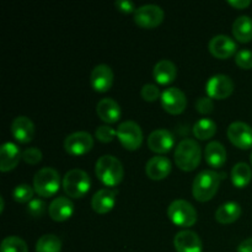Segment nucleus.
I'll return each instance as SVG.
<instances>
[{"label":"nucleus","mask_w":252,"mask_h":252,"mask_svg":"<svg viewBox=\"0 0 252 252\" xmlns=\"http://www.w3.org/2000/svg\"><path fill=\"white\" fill-rule=\"evenodd\" d=\"M175 138L167 129H155L148 137V147L152 152L158 154L169 153L174 148Z\"/></svg>","instance_id":"14"},{"label":"nucleus","mask_w":252,"mask_h":252,"mask_svg":"<svg viewBox=\"0 0 252 252\" xmlns=\"http://www.w3.org/2000/svg\"><path fill=\"white\" fill-rule=\"evenodd\" d=\"M11 134L21 144L32 142L34 137V125L26 116H19L11 122Z\"/></svg>","instance_id":"16"},{"label":"nucleus","mask_w":252,"mask_h":252,"mask_svg":"<svg viewBox=\"0 0 252 252\" xmlns=\"http://www.w3.org/2000/svg\"><path fill=\"white\" fill-rule=\"evenodd\" d=\"M1 252H29L26 243L19 236H7L1 243Z\"/></svg>","instance_id":"30"},{"label":"nucleus","mask_w":252,"mask_h":252,"mask_svg":"<svg viewBox=\"0 0 252 252\" xmlns=\"http://www.w3.org/2000/svg\"><path fill=\"white\" fill-rule=\"evenodd\" d=\"M117 138L125 149L137 150L143 143L142 128L134 121H125L118 126Z\"/></svg>","instance_id":"7"},{"label":"nucleus","mask_w":252,"mask_h":252,"mask_svg":"<svg viewBox=\"0 0 252 252\" xmlns=\"http://www.w3.org/2000/svg\"><path fill=\"white\" fill-rule=\"evenodd\" d=\"M140 95H142L143 100L148 101V102H154L158 98L161 97L159 88L157 85H154V84H145L142 88Z\"/></svg>","instance_id":"35"},{"label":"nucleus","mask_w":252,"mask_h":252,"mask_svg":"<svg viewBox=\"0 0 252 252\" xmlns=\"http://www.w3.org/2000/svg\"><path fill=\"white\" fill-rule=\"evenodd\" d=\"M115 6L123 14H130V12H135V10H137L134 2L130 1V0H118L115 2Z\"/></svg>","instance_id":"38"},{"label":"nucleus","mask_w":252,"mask_h":252,"mask_svg":"<svg viewBox=\"0 0 252 252\" xmlns=\"http://www.w3.org/2000/svg\"><path fill=\"white\" fill-rule=\"evenodd\" d=\"M117 191L111 189H98L91 198V207L98 214H106L113 209L116 204Z\"/></svg>","instance_id":"20"},{"label":"nucleus","mask_w":252,"mask_h":252,"mask_svg":"<svg viewBox=\"0 0 252 252\" xmlns=\"http://www.w3.org/2000/svg\"><path fill=\"white\" fill-rule=\"evenodd\" d=\"M113 84V71L106 64H100L93 69L90 85L97 93H107Z\"/></svg>","instance_id":"15"},{"label":"nucleus","mask_w":252,"mask_h":252,"mask_svg":"<svg viewBox=\"0 0 252 252\" xmlns=\"http://www.w3.org/2000/svg\"><path fill=\"white\" fill-rule=\"evenodd\" d=\"M235 63L236 65L240 66L241 69H252V51L250 49H240L235 54Z\"/></svg>","instance_id":"33"},{"label":"nucleus","mask_w":252,"mask_h":252,"mask_svg":"<svg viewBox=\"0 0 252 252\" xmlns=\"http://www.w3.org/2000/svg\"><path fill=\"white\" fill-rule=\"evenodd\" d=\"M241 216V207L236 202H226L216 212V220L220 224H231Z\"/></svg>","instance_id":"25"},{"label":"nucleus","mask_w":252,"mask_h":252,"mask_svg":"<svg viewBox=\"0 0 252 252\" xmlns=\"http://www.w3.org/2000/svg\"><path fill=\"white\" fill-rule=\"evenodd\" d=\"M94 147V138L88 132H74L64 140V149L68 154L79 157L90 152Z\"/></svg>","instance_id":"10"},{"label":"nucleus","mask_w":252,"mask_h":252,"mask_svg":"<svg viewBox=\"0 0 252 252\" xmlns=\"http://www.w3.org/2000/svg\"><path fill=\"white\" fill-rule=\"evenodd\" d=\"M95 174L105 186L115 187L122 182L125 170L117 158L113 155H103L96 161Z\"/></svg>","instance_id":"1"},{"label":"nucleus","mask_w":252,"mask_h":252,"mask_svg":"<svg viewBox=\"0 0 252 252\" xmlns=\"http://www.w3.org/2000/svg\"><path fill=\"white\" fill-rule=\"evenodd\" d=\"M22 160L30 165L38 164L42 160V152L38 148H29L22 153Z\"/></svg>","instance_id":"36"},{"label":"nucleus","mask_w":252,"mask_h":252,"mask_svg":"<svg viewBox=\"0 0 252 252\" xmlns=\"http://www.w3.org/2000/svg\"><path fill=\"white\" fill-rule=\"evenodd\" d=\"M49 217L54 221H65L73 216L74 204L68 197L59 196L52 201L48 207Z\"/></svg>","instance_id":"21"},{"label":"nucleus","mask_w":252,"mask_h":252,"mask_svg":"<svg viewBox=\"0 0 252 252\" xmlns=\"http://www.w3.org/2000/svg\"><path fill=\"white\" fill-rule=\"evenodd\" d=\"M172 169V164L170 159L161 155L153 157L145 165V174L150 180L160 181V180L166 179L170 175Z\"/></svg>","instance_id":"17"},{"label":"nucleus","mask_w":252,"mask_h":252,"mask_svg":"<svg viewBox=\"0 0 252 252\" xmlns=\"http://www.w3.org/2000/svg\"><path fill=\"white\" fill-rule=\"evenodd\" d=\"M62 185L70 198H83L90 189L91 180L84 170L73 169L64 175Z\"/></svg>","instance_id":"5"},{"label":"nucleus","mask_w":252,"mask_h":252,"mask_svg":"<svg viewBox=\"0 0 252 252\" xmlns=\"http://www.w3.org/2000/svg\"><path fill=\"white\" fill-rule=\"evenodd\" d=\"M228 4L236 9H245V7L250 6L251 1L250 0H229Z\"/></svg>","instance_id":"39"},{"label":"nucleus","mask_w":252,"mask_h":252,"mask_svg":"<svg viewBox=\"0 0 252 252\" xmlns=\"http://www.w3.org/2000/svg\"><path fill=\"white\" fill-rule=\"evenodd\" d=\"M252 179V170L246 162H238L231 170V182L238 189H244L250 184Z\"/></svg>","instance_id":"27"},{"label":"nucleus","mask_w":252,"mask_h":252,"mask_svg":"<svg viewBox=\"0 0 252 252\" xmlns=\"http://www.w3.org/2000/svg\"><path fill=\"white\" fill-rule=\"evenodd\" d=\"M62 241L54 234L41 236L36 244V252H61Z\"/></svg>","instance_id":"29"},{"label":"nucleus","mask_w":252,"mask_h":252,"mask_svg":"<svg viewBox=\"0 0 252 252\" xmlns=\"http://www.w3.org/2000/svg\"><path fill=\"white\" fill-rule=\"evenodd\" d=\"M233 34L241 43H248L252 39V19L246 15H241L234 21Z\"/></svg>","instance_id":"26"},{"label":"nucleus","mask_w":252,"mask_h":252,"mask_svg":"<svg viewBox=\"0 0 252 252\" xmlns=\"http://www.w3.org/2000/svg\"><path fill=\"white\" fill-rule=\"evenodd\" d=\"M202 159V150L193 139H184L175 149V162L182 171H193Z\"/></svg>","instance_id":"3"},{"label":"nucleus","mask_w":252,"mask_h":252,"mask_svg":"<svg viewBox=\"0 0 252 252\" xmlns=\"http://www.w3.org/2000/svg\"><path fill=\"white\" fill-rule=\"evenodd\" d=\"M164 10L159 5L147 4L139 6L134 12V22L143 29H154L164 21Z\"/></svg>","instance_id":"8"},{"label":"nucleus","mask_w":252,"mask_h":252,"mask_svg":"<svg viewBox=\"0 0 252 252\" xmlns=\"http://www.w3.org/2000/svg\"><path fill=\"white\" fill-rule=\"evenodd\" d=\"M46 208L47 204L42 199L33 198L27 206V213L33 218H41V217H43Z\"/></svg>","instance_id":"34"},{"label":"nucleus","mask_w":252,"mask_h":252,"mask_svg":"<svg viewBox=\"0 0 252 252\" xmlns=\"http://www.w3.org/2000/svg\"><path fill=\"white\" fill-rule=\"evenodd\" d=\"M221 175L213 170H203L193 180L192 194L198 202H208L216 196L220 185Z\"/></svg>","instance_id":"2"},{"label":"nucleus","mask_w":252,"mask_h":252,"mask_svg":"<svg viewBox=\"0 0 252 252\" xmlns=\"http://www.w3.org/2000/svg\"><path fill=\"white\" fill-rule=\"evenodd\" d=\"M204 158L207 164L214 169L223 167L226 162V149L221 143L211 142L204 150Z\"/></svg>","instance_id":"24"},{"label":"nucleus","mask_w":252,"mask_h":252,"mask_svg":"<svg viewBox=\"0 0 252 252\" xmlns=\"http://www.w3.org/2000/svg\"><path fill=\"white\" fill-rule=\"evenodd\" d=\"M162 108L170 115H180L187 106L186 95L179 88H169L162 91L160 97Z\"/></svg>","instance_id":"11"},{"label":"nucleus","mask_w":252,"mask_h":252,"mask_svg":"<svg viewBox=\"0 0 252 252\" xmlns=\"http://www.w3.org/2000/svg\"><path fill=\"white\" fill-rule=\"evenodd\" d=\"M175 250L177 252H202V240L194 231L181 230L175 235Z\"/></svg>","instance_id":"18"},{"label":"nucleus","mask_w":252,"mask_h":252,"mask_svg":"<svg viewBox=\"0 0 252 252\" xmlns=\"http://www.w3.org/2000/svg\"><path fill=\"white\" fill-rule=\"evenodd\" d=\"M209 52L212 56H214L218 59H226L233 57L234 54L238 53V44L235 43L231 37L226 34H217L209 41L208 44Z\"/></svg>","instance_id":"13"},{"label":"nucleus","mask_w":252,"mask_h":252,"mask_svg":"<svg viewBox=\"0 0 252 252\" xmlns=\"http://www.w3.org/2000/svg\"><path fill=\"white\" fill-rule=\"evenodd\" d=\"M0 202H1V207H0V212H2V209H4V198H2V197H0Z\"/></svg>","instance_id":"41"},{"label":"nucleus","mask_w":252,"mask_h":252,"mask_svg":"<svg viewBox=\"0 0 252 252\" xmlns=\"http://www.w3.org/2000/svg\"><path fill=\"white\" fill-rule=\"evenodd\" d=\"M250 162H251V166H252V153H251V155H250Z\"/></svg>","instance_id":"42"},{"label":"nucleus","mask_w":252,"mask_h":252,"mask_svg":"<svg viewBox=\"0 0 252 252\" xmlns=\"http://www.w3.org/2000/svg\"><path fill=\"white\" fill-rule=\"evenodd\" d=\"M228 138L239 149L252 148V127L245 122H233L228 128Z\"/></svg>","instance_id":"12"},{"label":"nucleus","mask_w":252,"mask_h":252,"mask_svg":"<svg viewBox=\"0 0 252 252\" xmlns=\"http://www.w3.org/2000/svg\"><path fill=\"white\" fill-rule=\"evenodd\" d=\"M117 135V129L108 126H100L95 132V138L101 143H111Z\"/></svg>","instance_id":"32"},{"label":"nucleus","mask_w":252,"mask_h":252,"mask_svg":"<svg viewBox=\"0 0 252 252\" xmlns=\"http://www.w3.org/2000/svg\"><path fill=\"white\" fill-rule=\"evenodd\" d=\"M153 76L155 81L160 85H167L171 84L177 76V68L169 59H162L158 62L153 69Z\"/></svg>","instance_id":"23"},{"label":"nucleus","mask_w":252,"mask_h":252,"mask_svg":"<svg viewBox=\"0 0 252 252\" xmlns=\"http://www.w3.org/2000/svg\"><path fill=\"white\" fill-rule=\"evenodd\" d=\"M34 189L26 184L19 185L12 191V197L19 203H30L33 199Z\"/></svg>","instance_id":"31"},{"label":"nucleus","mask_w":252,"mask_h":252,"mask_svg":"<svg viewBox=\"0 0 252 252\" xmlns=\"http://www.w3.org/2000/svg\"><path fill=\"white\" fill-rule=\"evenodd\" d=\"M196 110L202 115H209L214 110V102L209 96L199 97L196 102Z\"/></svg>","instance_id":"37"},{"label":"nucleus","mask_w":252,"mask_h":252,"mask_svg":"<svg viewBox=\"0 0 252 252\" xmlns=\"http://www.w3.org/2000/svg\"><path fill=\"white\" fill-rule=\"evenodd\" d=\"M207 95L213 100H224L228 98L234 91V83L228 75L217 74L211 76L206 84Z\"/></svg>","instance_id":"9"},{"label":"nucleus","mask_w":252,"mask_h":252,"mask_svg":"<svg viewBox=\"0 0 252 252\" xmlns=\"http://www.w3.org/2000/svg\"><path fill=\"white\" fill-rule=\"evenodd\" d=\"M238 252H252V238L246 239L239 245Z\"/></svg>","instance_id":"40"},{"label":"nucleus","mask_w":252,"mask_h":252,"mask_svg":"<svg viewBox=\"0 0 252 252\" xmlns=\"http://www.w3.org/2000/svg\"><path fill=\"white\" fill-rule=\"evenodd\" d=\"M217 123L211 118H202L193 126V135L199 140H207L217 133Z\"/></svg>","instance_id":"28"},{"label":"nucleus","mask_w":252,"mask_h":252,"mask_svg":"<svg viewBox=\"0 0 252 252\" xmlns=\"http://www.w3.org/2000/svg\"><path fill=\"white\" fill-rule=\"evenodd\" d=\"M61 176L53 167H43L33 177V189L38 196L49 198L59 191Z\"/></svg>","instance_id":"4"},{"label":"nucleus","mask_w":252,"mask_h":252,"mask_svg":"<svg viewBox=\"0 0 252 252\" xmlns=\"http://www.w3.org/2000/svg\"><path fill=\"white\" fill-rule=\"evenodd\" d=\"M96 113L101 118V121L108 123V125H112V123L118 122V120L121 118V106L113 98H102L101 101H98L97 106H96Z\"/></svg>","instance_id":"22"},{"label":"nucleus","mask_w":252,"mask_h":252,"mask_svg":"<svg viewBox=\"0 0 252 252\" xmlns=\"http://www.w3.org/2000/svg\"><path fill=\"white\" fill-rule=\"evenodd\" d=\"M22 159V153L16 144L7 142L1 145L0 149V170L7 172L14 170Z\"/></svg>","instance_id":"19"},{"label":"nucleus","mask_w":252,"mask_h":252,"mask_svg":"<svg viewBox=\"0 0 252 252\" xmlns=\"http://www.w3.org/2000/svg\"><path fill=\"white\" fill-rule=\"evenodd\" d=\"M167 217L175 225L189 228L196 224L197 211L189 202L185 199H176L169 206Z\"/></svg>","instance_id":"6"}]
</instances>
